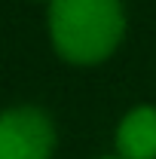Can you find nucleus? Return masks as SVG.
<instances>
[{"label":"nucleus","mask_w":156,"mask_h":159,"mask_svg":"<svg viewBox=\"0 0 156 159\" xmlns=\"http://www.w3.org/2000/svg\"><path fill=\"white\" fill-rule=\"evenodd\" d=\"M126 16L119 0H52L49 37L71 64H98L122 40Z\"/></svg>","instance_id":"f257e3e1"},{"label":"nucleus","mask_w":156,"mask_h":159,"mask_svg":"<svg viewBox=\"0 0 156 159\" xmlns=\"http://www.w3.org/2000/svg\"><path fill=\"white\" fill-rule=\"evenodd\" d=\"M55 129L46 110L19 104L0 110V159H52Z\"/></svg>","instance_id":"f03ea898"},{"label":"nucleus","mask_w":156,"mask_h":159,"mask_svg":"<svg viewBox=\"0 0 156 159\" xmlns=\"http://www.w3.org/2000/svg\"><path fill=\"white\" fill-rule=\"evenodd\" d=\"M113 144H117L119 159H156V107L153 104H141L119 119Z\"/></svg>","instance_id":"7ed1b4c3"},{"label":"nucleus","mask_w":156,"mask_h":159,"mask_svg":"<svg viewBox=\"0 0 156 159\" xmlns=\"http://www.w3.org/2000/svg\"><path fill=\"white\" fill-rule=\"evenodd\" d=\"M101 159H119V156H101Z\"/></svg>","instance_id":"20e7f679"}]
</instances>
